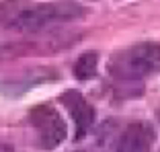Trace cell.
Returning <instances> with one entry per match:
<instances>
[{"label":"cell","instance_id":"8","mask_svg":"<svg viewBox=\"0 0 160 152\" xmlns=\"http://www.w3.org/2000/svg\"><path fill=\"white\" fill-rule=\"evenodd\" d=\"M158 121H160V113H158Z\"/></svg>","mask_w":160,"mask_h":152},{"label":"cell","instance_id":"3","mask_svg":"<svg viewBox=\"0 0 160 152\" xmlns=\"http://www.w3.org/2000/svg\"><path fill=\"white\" fill-rule=\"evenodd\" d=\"M29 121L37 134V144L43 150H53L58 148L68 136V125L60 111L53 109L52 105H35L29 111Z\"/></svg>","mask_w":160,"mask_h":152},{"label":"cell","instance_id":"6","mask_svg":"<svg viewBox=\"0 0 160 152\" xmlns=\"http://www.w3.org/2000/svg\"><path fill=\"white\" fill-rule=\"evenodd\" d=\"M99 72V53L97 52H84L74 64V76L78 80H90Z\"/></svg>","mask_w":160,"mask_h":152},{"label":"cell","instance_id":"1","mask_svg":"<svg viewBox=\"0 0 160 152\" xmlns=\"http://www.w3.org/2000/svg\"><path fill=\"white\" fill-rule=\"evenodd\" d=\"M84 14V8L76 2H29L6 0L0 4V25L10 31L33 33L49 25L76 21Z\"/></svg>","mask_w":160,"mask_h":152},{"label":"cell","instance_id":"7","mask_svg":"<svg viewBox=\"0 0 160 152\" xmlns=\"http://www.w3.org/2000/svg\"><path fill=\"white\" fill-rule=\"evenodd\" d=\"M0 152H14L10 146H6V144H0Z\"/></svg>","mask_w":160,"mask_h":152},{"label":"cell","instance_id":"5","mask_svg":"<svg viewBox=\"0 0 160 152\" xmlns=\"http://www.w3.org/2000/svg\"><path fill=\"white\" fill-rule=\"evenodd\" d=\"M154 128L148 121H133L121 132L115 152H152Z\"/></svg>","mask_w":160,"mask_h":152},{"label":"cell","instance_id":"2","mask_svg":"<svg viewBox=\"0 0 160 152\" xmlns=\"http://www.w3.org/2000/svg\"><path fill=\"white\" fill-rule=\"evenodd\" d=\"M160 72V43L142 41L119 49L109 60V74L119 84H138Z\"/></svg>","mask_w":160,"mask_h":152},{"label":"cell","instance_id":"4","mask_svg":"<svg viewBox=\"0 0 160 152\" xmlns=\"http://www.w3.org/2000/svg\"><path fill=\"white\" fill-rule=\"evenodd\" d=\"M62 103L66 105L68 113L76 124V140H82L94 125V117H97L94 107L80 95V90H66L62 95Z\"/></svg>","mask_w":160,"mask_h":152}]
</instances>
